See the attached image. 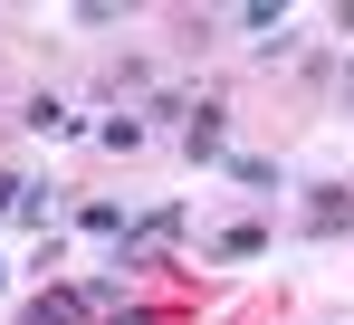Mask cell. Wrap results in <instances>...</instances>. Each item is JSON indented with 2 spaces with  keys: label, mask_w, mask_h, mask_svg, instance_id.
<instances>
[{
  "label": "cell",
  "mask_w": 354,
  "mask_h": 325,
  "mask_svg": "<svg viewBox=\"0 0 354 325\" xmlns=\"http://www.w3.org/2000/svg\"><path fill=\"white\" fill-rule=\"evenodd\" d=\"M345 220H354L345 192H316V201H306V230H316V239H326V230H345Z\"/></svg>",
  "instance_id": "6da1fadb"
},
{
  "label": "cell",
  "mask_w": 354,
  "mask_h": 325,
  "mask_svg": "<svg viewBox=\"0 0 354 325\" xmlns=\"http://www.w3.org/2000/svg\"><path fill=\"white\" fill-rule=\"evenodd\" d=\"M259 249H268L259 230H221V239H211V259H259Z\"/></svg>",
  "instance_id": "277c9868"
},
{
  "label": "cell",
  "mask_w": 354,
  "mask_h": 325,
  "mask_svg": "<svg viewBox=\"0 0 354 325\" xmlns=\"http://www.w3.org/2000/svg\"><path fill=\"white\" fill-rule=\"evenodd\" d=\"M29 325H77V297H39V306H29Z\"/></svg>",
  "instance_id": "8992f818"
},
{
  "label": "cell",
  "mask_w": 354,
  "mask_h": 325,
  "mask_svg": "<svg viewBox=\"0 0 354 325\" xmlns=\"http://www.w3.org/2000/svg\"><path fill=\"white\" fill-rule=\"evenodd\" d=\"M192 154H201V162L221 154V106H201V115H192Z\"/></svg>",
  "instance_id": "3957f363"
},
{
  "label": "cell",
  "mask_w": 354,
  "mask_h": 325,
  "mask_svg": "<svg viewBox=\"0 0 354 325\" xmlns=\"http://www.w3.org/2000/svg\"><path fill=\"white\" fill-rule=\"evenodd\" d=\"M230 172L249 182V192H278V162H259V154H230Z\"/></svg>",
  "instance_id": "5b68a950"
},
{
  "label": "cell",
  "mask_w": 354,
  "mask_h": 325,
  "mask_svg": "<svg viewBox=\"0 0 354 325\" xmlns=\"http://www.w3.org/2000/svg\"><path fill=\"white\" fill-rule=\"evenodd\" d=\"M345 96H354V67H345Z\"/></svg>",
  "instance_id": "ba28073f"
},
{
  "label": "cell",
  "mask_w": 354,
  "mask_h": 325,
  "mask_svg": "<svg viewBox=\"0 0 354 325\" xmlns=\"http://www.w3.org/2000/svg\"><path fill=\"white\" fill-rule=\"evenodd\" d=\"M19 201H29V182H19V172H0V211H19Z\"/></svg>",
  "instance_id": "52a82bcc"
},
{
  "label": "cell",
  "mask_w": 354,
  "mask_h": 325,
  "mask_svg": "<svg viewBox=\"0 0 354 325\" xmlns=\"http://www.w3.org/2000/svg\"><path fill=\"white\" fill-rule=\"evenodd\" d=\"M29 134H77V115H67L58 96H29Z\"/></svg>",
  "instance_id": "7a4b0ae2"
}]
</instances>
